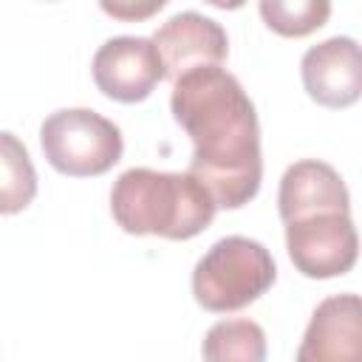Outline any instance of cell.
Wrapping results in <instances>:
<instances>
[{
  "label": "cell",
  "mask_w": 362,
  "mask_h": 362,
  "mask_svg": "<svg viewBox=\"0 0 362 362\" xmlns=\"http://www.w3.org/2000/svg\"><path fill=\"white\" fill-rule=\"evenodd\" d=\"M170 110L192 141L189 170L218 209H240L263 181L260 124L255 102L235 74L195 65L173 79Z\"/></svg>",
  "instance_id": "6da1fadb"
},
{
  "label": "cell",
  "mask_w": 362,
  "mask_h": 362,
  "mask_svg": "<svg viewBox=\"0 0 362 362\" xmlns=\"http://www.w3.org/2000/svg\"><path fill=\"white\" fill-rule=\"evenodd\" d=\"M215 212L209 189L192 173L130 167L110 187V215L127 235L189 240L212 223Z\"/></svg>",
  "instance_id": "7a4b0ae2"
},
{
  "label": "cell",
  "mask_w": 362,
  "mask_h": 362,
  "mask_svg": "<svg viewBox=\"0 0 362 362\" xmlns=\"http://www.w3.org/2000/svg\"><path fill=\"white\" fill-rule=\"evenodd\" d=\"M277 280L272 252L252 238L226 235L192 269V297L215 314L240 311L260 300Z\"/></svg>",
  "instance_id": "3957f363"
},
{
  "label": "cell",
  "mask_w": 362,
  "mask_h": 362,
  "mask_svg": "<svg viewBox=\"0 0 362 362\" xmlns=\"http://www.w3.org/2000/svg\"><path fill=\"white\" fill-rule=\"evenodd\" d=\"M40 144L48 164L71 178L107 173L124 150L122 130L96 110L62 107L40 124Z\"/></svg>",
  "instance_id": "277c9868"
},
{
  "label": "cell",
  "mask_w": 362,
  "mask_h": 362,
  "mask_svg": "<svg viewBox=\"0 0 362 362\" xmlns=\"http://www.w3.org/2000/svg\"><path fill=\"white\" fill-rule=\"evenodd\" d=\"M286 249L294 269L311 280L342 277L359 255L351 212H314L286 223Z\"/></svg>",
  "instance_id": "5b68a950"
},
{
  "label": "cell",
  "mask_w": 362,
  "mask_h": 362,
  "mask_svg": "<svg viewBox=\"0 0 362 362\" xmlns=\"http://www.w3.org/2000/svg\"><path fill=\"white\" fill-rule=\"evenodd\" d=\"M96 88L122 105L141 102L167 76L161 54L147 37H113L102 42L90 62Z\"/></svg>",
  "instance_id": "8992f818"
},
{
  "label": "cell",
  "mask_w": 362,
  "mask_h": 362,
  "mask_svg": "<svg viewBox=\"0 0 362 362\" xmlns=\"http://www.w3.org/2000/svg\"><path fill=\"white\" fill-rule=\"evenodd\" d=\"M305 93L322 107H351L362 96V59L354 37H331L300 59Z\"/></svg>",
  "instance_id": "52a82bcc"
},
{
  "label": "cell",
  "mask_w": 362,
  "mask_h": 362,
  "mask_svg": "<svg viewBox=\"0 0 362 362\" xmlns=\"http://www.w3.org/2000/svg\"><path fill=\"white\" fill-rule=\"evenodd\" d=\"M362 348V303L354 291L325 297L297 348L300 362H354Z\"/></svg>",
  "instance_id": "ba28073f"
},
{
  "label": "cell",
  "mask_w": 362,
  "mask_h": 362,
  "mask_svg": "<svg viewBox=\"0 0 362 362\" xmlns=\"http://www.w3.org/2000/svg\"><path fill=\"white\" fill-rule=\"evenodd\" d=\"M153 42L161 54L164 74L175 79L195 65H221L229 54L226 31L218 20L198 11L173 14L156 34Z\"/></svg>",
  "instance_id": "9c48e42d"
},
{
  "label": "cell",
  "mask_w": 362,
  "mask_h": 362,
  "mask_svg": "<svg viewBox=\"0 0 362 362\" xmlns=\"http://www.w3.org/2000/svg\"><path fill=\"white\" fill-rule=\"evenodd\" d=\"M277 209L283 223L314 212H351V195L331 164L303 158L286 167L277 189Z\"/></svg>",
  "instance_id": "30bf717a"
},
{
  "label": "cell",
  "mask_w": 362,
  "mask_h": 362,
  "mask_svg": "<svg viewBox=\"0 0 362 362\" xmlns=\"http://www.w3.org/2000/svg\"><path fill=\"white\" fill-rule=\"evenodd\" d=\"M37 195V170L25 144L0 130V215L23 212Z\"/></svg>",
  "instance_id": "8fae6325"
},
{
  "label": "cell",
  "mask_w": 362,
  "mask_h": 362,
  "mask_svg": "<svg viewBox=\"0 0 362 362\" xmlns=\"http://www.w3.org/2000/svg\"><path fill=\"white\" fill-rule=\"evenodd\" d=\"M204 359L226 362H263L266 359V331L252 320H221L215 322L201 345Z\"/></svg>",
  "instance_id": "7c38bea8"
},
{
  "label": "cell",
  "mask_w": 362,
  "mask_h": 362,
  "mask_svg": "<svg viewBox=\"0 0 362 362\" xmlns=\"http://www.w3.org/2000/svg\"><path fill=\"white\" fill-rule=\"evenodd\" d=\"M263 23L280 37H308L331 17V0H257Z\"/></svg>",
  "instance_id": "4fadbf2b"
},
{
  "label": "cell",
  "mask_w": 362,
  "mask_h": 362,
  "mask_svg": "<svg viewBox=\"0 0 362 362\" xmlns=\"http://www.w3.org/2000/svg\"><path fill=\"white\" fill-rule=\"evenodd\" d=\"M170 0H99V8L119 23H144L156 17Z\"/></svg>",
  "instance_id": "5bb4252c"
},
{
  "label": "cell",
  "mask_w": 362,
  "mask_h": 362,
  "mask_svg": "<svg viewBox=\"0 0 362 362\" xmlns=\"http://www.w3.org/2000/svg\"><path fill=\"white\" fill-rule=\"evenodd\" d=\"M204 3H209V6H215V8H223V11H235V8H240L246 0H204Z\"/></svg>",
  "instance_id": "9a60e30c"
}]
</instances>
